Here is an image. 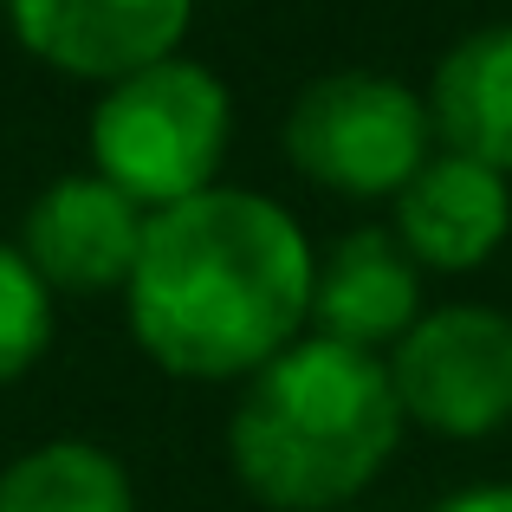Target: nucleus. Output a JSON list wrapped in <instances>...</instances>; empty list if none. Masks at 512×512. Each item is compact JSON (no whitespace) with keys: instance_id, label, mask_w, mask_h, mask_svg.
<instances>
[{"instance_id":"nucleus-5","label":"nucleus","mask_w":512,"mask_h":512,"mask_svg":"<svg viewBox=\"0 0 512 512\" xmlns=\"http://www.w3.org/2000/svg\"><path fill=\"white\" fill-rule=\"evenodd\" d=\"M389 383L409 422L480 441L512 422V318L493 305H441L402 331Z\"/></svg>"},{"instance_id":"nucleus-11","label":"nucleus","mask_w":512,"mask_h":512,"mask_svg":"<svg viewBox=\"0 0 512 512\" xmlns=\"http://www.w3.org/2000/svg\"><path fill=\"white\" fill-rule=\"evenodd\" d=\"M0 512H137L130 474L91 441H52L0 474Z\"/></svg>"},{"instance_id":"nucleus-2","label":"nucleus","mask_w":512,"mask_h":512,"mask_svg":"<svg viewBox=\"0 0 512 512\" xmlns=\"http://www.w3.org/2000/svg\"><path fill=\"white\" fill-rule=\"evenodd\" d=\"M396 435L402 402L389 363L338 338H305L247 376L227 422V461L260 506L331 512L376 480Z\"/></svg>"},{"instance_id":"nucleus-3","label":"nucleus","mask_w":512,"mask_h":512,"mask_svg":"<svg viewBox=\"0 0 512 512\" xmlns=\"http://www.w3.org/2000/svg\"><path fill=\"white\" fill-rule=\"evenodd\" d=\"M227 150V91L195 59H156L117 78L91 111V163L137 208L201 195Z\"/></svg>"},{"instance_id":"nucleus-8","label":"nucleus","mask_w":512,"mask_h":512,"mask_svg":"<svg viewBox=\"0 0 512 512\" xmlns=\"http://www.w3.org/2000/svg\"><path fill=\"white\" fill-rule=\"evenodd\" d=\"M512 227V188L500 169L474 156H428L396 188V240L415 266L435 273H474Z\"/></svg>"},{"instance_id":"nucleus-1","label":"nucleus","mask_w":512,"mask_h":512,"mask_svg":"<svg viewBox=\"0 0 512 512\" xmlns=\"http://www.w3.org/2000/svg\"><path fill=\"white\" fill-rule=\"evenodd\" d=\"M312 247L279 201L247 188H201L143 221L130 266V331L169 376L260 370L312 312Z\"/></svg>"},{"instance_id":"nucleus-10","label":"nucleus","mask_w":512,"mask_h":512,"mask_svg":"<svg viewBox=\"0 0 512 512\" xmlns=\"http://www.w3.org/2000/svg\"><path fill=\"white\" fill-rule=\"evenodd\" d=\"M428 130L441 150L512 175V26H480L435 65Z\"/></svg>"},{"instance_id":"nucleus-7","label":"nucleus","mask_w":512,"mask_h":512,"mask_svg":"<svg viewBox=\"0 0 512 512\" xmlns=\"http://www.w3.org/2000/svg\"><path fill=\"white\" fill-rule=\"evenodd\" d=\"M143 247V208L104 175H59L26 208V266L65 292H111Z\"/></svg>"},{"instance_id":"nucleus-9","label":"nucleus","mask_w":512,"mask_h":512,"mask_svg":"<svg viewBox=\"0 0 512 512\" xmlns=\"http://www.w3.org/2000/svg\"><path fill=\"white\" fill-rule=\"evenodd\" d=\"M415 260L402 253L396 234L383 227H357L331 247L325 273H312V312L325 325V338L338 344H383V338H402L415 325Z\"/></svg>"},{"instance_id":"nucleus-12","label":"nucleus","mask_w":512,"mask_h":512,"mask_svg":"<svg viewBox=\"0 0 512 512\" xmlns=\"http://www.w3.org/2000/svg\"><path fill=\"white\" fill-rule=\"evenodd\" d=\"M52 344V299L46 279L26 266L20 247H0V383L26 376Z\"/></svg>"},{"instance_id":"nucleus-4","label":"nucleus","mask_w":512,"mask_h":512,"mask_svg":"<svg viewBox=\"0 0 512 512\" xmlns=\"http://www.w3.org/2000/svg\"><path fill=\"white\" fill-rule=\"evenodd\" d=\"M428 143V104L376 72L312 78L286 111L292 169L338 195H396L428 163Z\"/></svg>"},{"instance_id":"nucleus-6","label":"nucleus","mask_w":512,"mask_h":512,"mask_svg":"<svg viewBox=\"0 0 512 512\" xmlns=\"http://www.w3.org/2000/svg\"><path fill=\"white\" fill-rule=\"evenodd\" d=\"M195 0H13L26 52L72 78H130L169 59Z\"/></svg>"},{"instance_id":"nucleus-13","label":"nucleus","mask_w":512,"mask_h":512,"mask_svg":"<svg viewBox=\"0 0 512 512\" xmlns=\"http://www.w3.org/2000/svg\"><path fill=\"white\" fill-rule=\"evenodd\" d=\"M435 512H512V487H474V493H454Z\"/></svg>"}]
</instances>
